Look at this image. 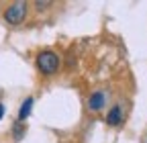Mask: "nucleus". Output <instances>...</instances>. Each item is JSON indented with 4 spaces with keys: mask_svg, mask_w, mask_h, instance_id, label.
I'll return each instance as SVG.
<instances>
[{
    "mask_svg": "<svg viewBox=\"0 0 147 143\" xmlns=\"http://www.w3.org/2000/svg\"><path fill=\"white\" fill-rule=\"evenodd\" d=\"M27 16V4L25 2H14L4 10V19L8 25H21Z\"/></svg>",
    "mask_w": 147,
    "mask_h": 143,
    "instance_id": "2",
    "label": "nucleus"
},
{
    "mask_svg": "<svg viewBox=\"0 0 147 143\" xmlns=\"http://www.w3.org/2000/svg\"><path fill=\"white\" fill-rule=\"evenodd\" d=\"M31 109H33V98H27L21 106V113H18V121H25L29 115H31Z\"/></svg>",
    "mask_w": 147,
    "mask_h": 143,
    "instance_id": "5",
    "label": "nucleus"
},
{
    "mask_svg": "<svg viewBox=\"0 0 147 143\" xmlns=\"http://www.w3.org/2000/svg\"><path fill=\"white\" fill-rule=\"evenodd\" d=\"M88 106H90V111H100L104 106V94L102 92H94L90 96V100H88Z\"/></svg>",
    "mask_w": 147,
    "mask_h": 143,
    "instance_id": "4",
    "label": "nucleus"
},
{
    "mask_svg": "<svg viewBox=\"0 0 147 143\" xmlns=\"http://www.w3.org/2000/svg\"><path fill=\"white\" fill-rule=\"evenodd\" d=\"M123 121V111H121V106H113L106 117V123L110 125V127H117V125Z\"/></svg>",
    "mask_w": 147,
    "mask_h": 143,
    "instance_id": "3",
    "label": "nucleus"
},
{
    "mask_svg": "<svg viewBox=\"0 0 147 143\" xmlns=\"http://www.w3.org/2000/svg\"><path fill=\"white\" fill-rule=\"evenodd\" d=\"M4 117V104H0V119Z\"/></svg>",
    "mask_w": 147,
    "mask_h": 143,
    "instance_id": "6",
    "label": "nucleus"
},
{
    "mask_svg": "<svg viewBox=\"0 0 147 143\" xmlns=\"http://www.w3.org/2000/svg\"><path fill=\"white\" fill-rule=\"evenodd\" d=\"M37 67H39L41 74L45 76H51L57 72L59 67V57L55 51H41L39 55H37Z\"/></svg>",
    "mask_w": 147,
    "mask_h": 143,
    "instance_id": "1",
    "label": "nucleus"
}]
</instances>
